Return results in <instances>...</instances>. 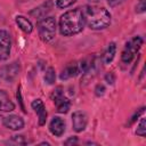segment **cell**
<instances>
[{
	"mask_svg": "<svg viewBox=\"0 0 146 146\" xmlns=\"http://www.w3.org/2000/svg\"><path fill=\"white\" fill-rule=\"evenodd\" d=\"M19 71H21V66L17 62H14L8 65H3L0 67V78L7 82H10L19 74Z\"/></svg>",
	"mask_w": 146,
	"mask_h": 146,
	"instance_id": "cell-7",
	"label": "cell"
},
{
	"mask_svg": "<svg viewBox=\"0 0 146 146\" xmlns=\"http://www.w3.org/2000/svg\"><path fill=\"white\" fill-rule=\"evenodd\" d=\"M52 5H54V3H52V0H48L47 2L40 5L39 7L34 8L33 10H31V11H30V15H31L32 17H34V18L41 19V18L46 17L47 14L52 9Z\"/></svg>",
	"mask_w": 146,
	"mask_h": 146,
	"instance_id": "cell-12",
	"label": "cell"
},
{
	"mask_svg": "<svg viewBox=\"0 0 146 146\" xmlns=\"http://www.w3.org/2000/svg\"><path fill=\"white\" fill-rule=\"evenodd\" d=\"M64 144L65 145H75V144H78V138L76 137H70L67 140H65Z\"/></svg>",
	"mask_w": 146,
	"mask_h": 146,
	"instance_id": "cell-25",
	"label": "cell"
},
{
	"mask_svg": "<svg viewBox=\"0 0 146 146\" xmlns=\"http://www.w3.org/2000/svg\"><path fill=\"white\" fill-rule=\"evenodd\" d=\"M2 124L10 130L17 131L24 128V120L18 115H7L2 117Z\"/></svg>",
	"mask_w": 146,
	"mask_h": 146,
	"instance_id": "cell-9",
	"label": "cell"
},
{
	"mask_svg": "<svg viewBox=\"0 0 146 146\" xmlns=\"http://www.w3.org/2000/svg\"><path fill=\"white\" fill-rule=\"evenodd\" d=\"M146 9V5H145V0H138L137 5H136V11L137 13H144Z\"/></svg>",
	"mask_w": 146,
	"mask_h": 146,
	"instance_id": "cell-21",
	"label": "cell"
},
{
	"mask_svg": "<svg viewBox=\"0 0 146 146\" xmlns=\"http://www.w3.org/2000/svg\"><path fill=\"white\" fill-rule=\"evenodd\" d=\"M89 1H90V2H94V3H95V2H98L99 0H89Z\"/></svg>",
	"mask_w": 146,
	"mask_h": 146,
	"instance_id": "cell-28",
	"label": "cell"
},
{
	"mask_svg": "<svg viewBox=\"0 0 146 146\" xmlns=\"http://www.w3.org/2000/svg\"><path fill=\"white\" fill-rule=\"evenodd\" d=\"M136 133L140 137H145L146 136V121H145V117H141L140 119V122L137 127V130H136Z\"/></svg>",
	"mask_w": 146,
	"mask_h": 146,
	"instance_id": "cell-19",
	"label": "cell"
},
{
	"mask_svg": "<svg viewBox=\"0 0 146 146\" xmlns=\"http://www.w3.org/2000/svg\"><path fill=\"white\" fill-rule=\"evenodd\" d=\"M49 130L55 137H60L65 132V122L59 116H54L49 123Z\"/></svg>",
	"mask_w": 146,
	"mask_h": 146,
	"instance_id": "cell-11",
	"label": "cell"
},
{
	"mask_svg": "<svg viewBox=\"0 0 146 146\" xmlns=\"http://www.w3.org/2000/svg\"><path fill=\"white\" fill-rule=\"evenodd\" d=\"M31 106L32 108L34 110V112L38 114V117H39V125H44L46 124V121H47V111H46V106L43 104V102L38 98V99H34L32 103H31Z\"/></svg>",
	"mask_w": 146,
	"mask_h": 146,
	"instance_id": "cell-10",
	"label": "cell"
},
{
	"mask_svg": "<svg viewBox=\"0 0 146 146\" xmlns=\"http://www.w3.org/2000/svg\"><path fill=\"white\" fill-rule=\"evenodd\" d=\"M55 80H56L55 68L54 67H48L47 71H46V74H44V81L48 84H54L55 83Z\"/></svg>",
	"mask_w": 146,
	"mask_h": 146,
	"instance_id": "cell-18",
	"label": "cell"
},
{
	"mask_svg": "<svg viewBox=\"0 0 146 146\" xmlns=\"http://www.w3.org/2000/svg\"><path fill=\"white\" fill-rule=\"evenodd\" d=\"M39 36L43 42H49L56 34V21L54 17H43L38 21L36 24Z\"/></svg>",
	"mask_w": 146,
	"mask_h": 146,
	"instance_id": "cell-3",
	"label": "cell"
},
{
	"mask_svg": "<svg viewBox=\"0 0 146 146\" xmlns=\"http://www.w3.org/2000/svg\"><path fill=\"white\" fill-rule=\"evenodd\" d=\"M87 123H88V117L84 112L76 111L72 114V125L74 131L76 132L83 131L87 127Z\"/></svg>",
	"mask_w": 146,
	"mask_h": 146,
	"instance_id": "cell-8",
	"label": "cell"
},
{
	"mask_svg": "<svg viewBox=\"0 0 146 146\" xmlns=\"http://www.w3.org/2000/svg\"><path fill=\"white\" fill-rule=\"evenodd\" d=\"M105 81L108 83V84H114L115 82V74L113 72H108L105 74Z\"/></svg>",
	"mask_w": 146,
	"mask_h": 146,
	"instance_id": "cell-22",
	"label": "cell"
},
{
	"mask_svg": "<svg viewBox=\"0 0 146 146\" xmlns=\"http://www.w3.org/2000/svg\"><path fill=\"white\" fill-rule=\"evenodd\" d=\"M144 110H145V107H141V108H139V110H138V111H137V112L135 113V115H133V116L131 117V120H130V122H129V124H131V123H133V122L136 121V119H137V117H138V116H139V115H140V114H141V113L144 112Z\"/></svg>",
	"mask_w": 146,
	"mask_h": 146,
	"instance_id": "cell-24",
	"label": "cell"
},
{
	"mask_svg": "<svg viewBox=\"0 0 146 146\" xmlns=\"http://www.w3.org/2000/svg\"><path fill=\"white\" fill-rule=\"evenodd\" d=\"M11 49V39L6 30H0V62L8 59Z\"/></svg>",
	"mask_w": 146,
	"mask_h": 146,
	"instance_id": "cell-6",
	"label": "cell"
},
{
	"mask_svg": "<svg viewBox=\"0 0 146 146\" xmlns=\"http://www.w3.org/2000/svg\"><path fill=\"white\" fill-rule=\"evenodd\" d=\"M86 26L82 9L81 8H75L72 10H67L64 13L58 23L59 32L62 35L70 36L80 33Z\"/></svg>",
	"mask_w": 146,
	"mask_h": 146,
	"instance_id": "cell-1",
	"label": "cell"
},
{
	"mask_svg": "<svg viewBox=\"0 0 146 146\" xmlns=\"http://www.w3.org/2000/svg\"><path fill=\"white\" fill-rule=\"evenodd\" d=\"M15 110V104L5 90H0V112H11Z\"/></svg>",
	"mask_w": 146,
	"mask_h": 146,
	"instance_id": "cell-13",
	"label": "cell"
},
{
	"mask_svg": "<svg viewBox=\"0 0 146 146\" xmlns=\"http://www.w3.org/2000/svg\"><path fill=\"white\" fill-rule=\"evenodd\" d=\"M15 22H16L17 26H18L24 33H26V34L32 33V31H33V25H32V23H31L25 16L17 15V16L15 17Z\"/></svg>",
	"mask_w": 146,
	"mask_h": 146,
	"instance_id": "cell-14",
	"label": "cell"
},
{
	"mask_svg": "<svg viewBox=\"0 0 146 146\" xmlns=\"http://www.w3.org/2000/svg\"><path fill=\"white\" fill-rule=\"evenodd\" d=\"M115 52H116V44L114 42H111L107 46L104 54H103V63L104 64H110L113 60V58L115 56Z\"/></svg>",
	"mask_w": 146,
	"mask_h": 146,
	"instance_id": "cell-17",
	"label": "cell"
},
{
	"mask_svg": "<svg viewBox=\"0 0 146 146\" xmlns=\"http://www.w3.org/2000/svg\"><path fill=\"white\" fill-rule=\"evenodd\" d=\"M143 42L144 41H143L141 36H133L132 39H130L125 43V46H124V48L121 52L122 63L130 64L133 60V58L136 57V55L138 54V51L140 50V48L143 46Z\"/></svg>",
	"mask_w": 146,
	"mask_h": 146,
	"instance_id": "cell-4",
	"label": "cell"
},
{
	"mask_svg": "<svg viewBox=\"0 0 146 146\" xmlns=\"http://www.w3.org/2000/svg\"><path fill=\"white\" fill-rule=\"evenodd\" d=\"M105 92V87L103 84H97L95 88V94L96 96H103Z\"/></svg>",
	"mask_w": 146,
	"mask_h": 146,
	"instance_id": "cell-23",
	"label": "cell"
},
{
	"mask_svg": "<svg viewBox=\"0 0 146 146\" xmlns=\"http://www.w3.org/2000/svg\"><path fill=\"white\" fill-rule=\"evenodd\" d=\"M74 2H76V0H56V6L60 9H65L72 6Z\"/></svg>",
	"mask_w": 146,
	"mask_h": 146,
	"instance_id": "cell-20",
	"label": "cell"
},
{
	"mask_svg": "<svg viewBox=\"0 0 146 146\" xmlns=\"http://www.w3.org/2000/svg\"><path fill=\"white\" fill-rule=\"evenodd\" d=\"M124 0H107V3L111 6V7H115V6H117V5H120V3H122Z\"/></svg>",
	"mask_w": 146,
	"mask_h": 146,
	"instance_id": "cell-27",
	"label": "cell"
},
{
	"mask_svg": "<svg viewBox=\"0 0 146 146\" xmlns=\"http://www.w3.org/2000/svg\"><path fill=\"white\" fill-rule=\"evenodd\" d=\"M50 98L52 99V102H54V104H55L58 113H63L64 114V113H67L68 112V110L71 107V103H70L68 98H66L64 96L63 88L62 87H57L52 91Z\"/></svg>",
	"mask_w": 146,
	"mask_h": 146,
	"instance_id": "cell-5",
	"label": "cell"
},
{
	"mask_svg": "<svg viewBox=\"0 0 146 146\" xmlns=\"http://www.w3.org/2000/svg\"><path fill=\"white\" fill-rule=\"evenodd\" d=\"M17 99H18V102H19V104H21V107H22L23 112H26V111H25V107H24V105H23V100H22V95H21V88H18V89H17Z\"/></svg>",
	"mask_w": 146,
	"mask_h": 146,
	"instance_id": "cell-26",
	"label": "cell"
},
{
	"mask_svg": "<svg viewBox=\"0 0 146 146\" xmlns=\"http://www.w3.org/2000/svg\"><path fill=\"white\" fill-rule=\"evenodd\" d=\"M81 9H82L84 23L90 29L103 30V29H106L110 26L111 21H112V16L106 8L88 5Z\"/></svg>",
	"mask_w": 146,
	"mask_h": 146,
	"instance_id": "cell-2",
	"label": "cell"
},
{
	"mask_svg": "<svg viewBox=\"0 0 146 146\" xmlns=\"http://www.w3.org/2000/svg\"><path fill=\"white\" fill-rule=\"evenodd\" d=\"M79 74V68H78V63H70L60 73V80H67L71 79L75 75Z\"/></svg>",
	"mask_w": 146,
	"mask_h": 146,
	"instance_id": "cell-15",
	"label": "cell"
},
{
	"mask_svg": "<svg viewBox=\"0 0 146 146\" xmlns=\"http://www.w3.org/2000/svg\"><path fill=\"white\" fill-rule=\"evenodd\" d=\"M94 56H88V57H84L83 59H81L79 63H78V68H79V73H87L91 70V67L94 66Z\"/></svg>",
	"mask_w": 146,
	"mask_h": 146,
	"instance_id": "cell-16",
	"label": "cell"
}]
</instances>
